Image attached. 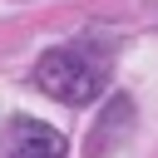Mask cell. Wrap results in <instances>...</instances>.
<instances>
[{"label": "cell", "instance_id": "cell-1", "mask_svg": "<svg viewBox=\"0 0 158 158\" xmlns=\"http://www.w3.org/2000/svg\"><path fill=\"white\" fill-rule=\"evenodd\" d=\"M35 84H40L49 99L79 109V104H94V99L104 94V84H109V59L94 54V49H84V44H64V49L40 54Z\"/></svg>", "mask_w": 158, "mask_h": 158}, {"label": "cell", "instance_id": "cell-2", "mask_svg": "<svg viewBox=\"0 0 158 158\" xmlns=\"http://www.w3.org/2000/svg\"><path fill=\"white\" fill-rule=\"evenodd\" d=\"M10 158H64V133L40 118L10 123Z\"/></svg>", "mask_w": 158, "mask_h": 158}, {"label": "cell", "instance_id": "cell-3", "mask_svg": "<svg viewBox=\"0 0 158 158\" xmlns=\"http://www.w3.org/2000/svg\"><path fill=\"white\" fill-rule=\"evenodd\" d=\"M128 118H133V104H128L123 94H114V99H109V114L94 123V153H109V148L118 143V128H123Z\"/></svg>", "mask_w": 158, "mask_h": 158}]
</instances>
